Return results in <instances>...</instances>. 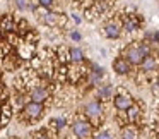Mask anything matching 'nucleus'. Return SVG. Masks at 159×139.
<instances>
[{"mask_svg": "<svg viewBox=\"0 0 159 139\" xmlns=\"http://www.w3.org/2000/svg\"><path fill=\"white\" fill-rule=\"evenodd\" d=\"M151 53V46L147 43H139V45H130L123 52V57L132 64V65H140L144 59Z\"/></svg>", "mask_w": 159, "mask_h": 139, "instance_id": "obj_1", "label": "nucleus"}, {"mask_svg": "<svg viewBox=\"0 0 159 139\" xmlns=\"http://www.w3.org/2000/svg\"><path fill=\"white\" fill-rule=\"evenodd\" d=\"M91 131H93L91 124H87V122H84V120H77V122L72 124V132L77 136V137H80V139L91 136Z\"/></svg>", "mask_w": 159, "mask_h": 139, "instance_id": "obj_2", "label": "nucleus"}, {"mask_svg": "<svg viewBox=\"0 0 159 139\" xmlns=\"http://www.w3.org/2000/svg\"><path fill=\"white\" fill-rule=\"evenodd\" d=\"M22 112H24V115L28 118H39L43 115V105L41 103H34V101H29L28 105H24Z\"/></svg>", "mask_w": 159, "mask_h": 139, "instance_id": "obj_3", "label": "nucleus"}, {"mask_svg": "<svg viewBox=\"0 0 159 139\" xmlns=\"http://www.w3.org/2000/svg\"><path fill=\"white\" fill-rule=\"evenodd\" d=\"M113 103H115V108L120 112H127L128 108L134 105V100H132L128 94H116L113 98Z\"/></svg>", "mask_w": 159, "mask_h": 139, "instance_id": "obj_4", "label": "nucleus"}, {"mask_svg": "<svg viewBox=\"0 0 159 139\" xmlns=\"http://www.w3.org/2000/svg\"><path fill=\"white\" fill-rule=\"evenodd\" d=\"M140 67H142V70H144V72H152V70H156L159 67L157 55H156V53H149V55L144 59V62L140 64Z\"/></svg>", "mask_w": 159, "mask_h": 139, "instance_id": "obj_5", "label": "nucleus"}, {"mask_svg": "<svg viewBox=\"0 0 159 139\" xmlns=\"http://www.w3.org/2000/svg\"><path fill=\"white\" fill-rule=\"evenodd\" d=\"M84 112H86V115L89 118H98L101 115V112H103V108H101V103L96 100L93 101H87L86 107H84Z\"/></svg>", "mask_w": 159, "mask_h": 139, "instance_id": "obj_6", "label": "nucleus"}, {"mask_svg": "<svg viewBox=\"0 0 159 139\" xmlns=\"http://www.w3.org/2000/svg\"><path fill=\"white\" fill-rule=\"evenodd\" d=\"M132 69V64L128 62L125 57H120V59H116L113 62V70L116 74H120V76H125V74H128Z\"/></svg>", "mask_w": 159, "mask_h": 139, "instance_id": "obj_7", "label": "nucleus"}, {"mask_svg": "<svg viewBox=\"0 0 159 139\" xmlns=\"http://www.w3.org/2000/svg\"><path fill=\"white\" fill-rule=\"evenodd\" d=\"M29 98H31V101H34V103H43V101L48 100V89L43 88V86H36L31 89Z\"/></svg>", "mask_w": 159, "mask_h": 139, "instance_id": "obj_8", "label": "nucleus"}, {"mask_svg": "<svg viewBox=\"0 0 159 139\" xmlns=\"http://www.w3.org/2000/svg\"><path fill=\"white\" fill-rule=\"evenodd\" d=\"M103 33H104V36H106V38L116 40L118 36H120V33H121V28H120V24H118V22H106V24H104V28H103Z\"/></svg>", "mask_w": 159, "mask_h": 139, "instance_id": "obj_9", "label": "nucleus"}, {"mask_svg": "<svg viewBox=\"0 0 159 139\" xmlns=\"http://www.w3.org/2000/svg\"><path fill=\"white\" fill-rule=\"evenodd\" d=\"M69 59L72 60L74 64H80L84 60V53L80 48H77V46H74V48L69 50Z\"/></svg>", "mask_w": 159, "mask_h": 139, "instance_id": "obj_10", "label": "nucleus"}, {"mask_svg": "<svg viewBox=\"0 0 159 139\" xmlns=\"http://www.w3.org/2000/svg\"><path fill=\"white\" fill-rule=\"evenodd\" d=\"M139 115H140V108H139L137 105L134 103V105H132V107L127 110V117H128V120H130V122H135V120L139 118Z\"/></svg>", "mask_w": 159, "mask_h": 139, "instance_id": "obj_11", "label": "nucleus"}, {"mask_svg": "<svg viewBox=\"0 0 159 139\" xmlns=\"http://www.w3.org/2000/svg\"><path fill=\"white\" fill-rule=\"evenodd\" d=\"M111 93H113V88H111L110 84H104V86H101L99 91H98L99 98H103V100H106V98H111Z\"/></svg>", "mask_w": 159, "mask_h": 139, "instance_id": "obj_12", "label": "nucleus"}, {"mask_svg": "<svg viewBox=\"0 0 159 139\" xmlns=\"http://www.w3.org/2000/svg\"><path fill=\"white\" fill-rule=\"evenodd\" d=\"M121 139H135V129L132 125L121 129Z\"/></svg>", "mask_w": 159, "mask_h": 139, "instance_id": "obj_13", "label": "nucleus"}, {"mask_svg": "<svg viewBox=\"0 0 159 139\" xmlns=\"http://www.w3.org/2000/svg\"><path fill=\"white\" fill-rule=\"evenodd\" d=\"M101 79H103V72H94V70H91V74H89V84H99Z\"/></svg>", "mask_w": 159, "mask_h": 139, "instance_id": "obj_14", "label": "nucleus"}, {"mask_svg": "<svg viewBox=\"0 0 159 139\" xmlns=\"http://www.w3.org/2000/svg\"><path fill=\"white\" fill-rule=\"evenodd\" d=\"M123 28L127 29V31H135V29L139 28V22L135 21V19H127V21H125V24H123Z\"/></svg>", "mask_w": 159, "mask_h": 139, "instance_id": "obj_15", "label": "nucleus"}, {"mask_svg": "<svg viewBox=\"0 0 159 139\" xmlns=\"http://www.w3.org/2000/svg\"><path fill=\"white\" fill-rule=\"evenodd\" d=\"M41 21L43 22H46V24H57V14H45L41 17Z\"/></svg>", "mask_w": 159, "mask_h": 139, "instance_id": "obj_16", "label": "nucleus"}, {"mask_svg": "<svg viewBox=\"0 0 159 139\" xmlns=\"http://www.w3.org/2000/svg\"><path fill=\"white\" fill-rule=\"evenodd\" d=\"M9 118H11V107H9V105H5L4 110H2V118H0V120H2V122H7Z\"/></svg>", "mask_w": 159, "mask_h": 139, "instance_id": "obj_17", "label": "nucleus"}, {"mask_svg": "<svg viewBox=\"0 0 159 139\" xmlns=\"http://www.w3.org/2000/svg\"><path fill=\"white\" fill-rule=\"evenodd\" d=\"M94 139H111V134L108 131H101V132H98V134L94 136Z\"/></svg>", "mask_w": 159, "mask_h": 139, "instance_id": "obj_18", "label": "nucleus"}, {"mask_svg": "<svg viewBox=\"0 0 159 139\" xmlns=\"http://www.w3.org/2000/svg\"><path fill=\"white\" fill-rule=\"evenodd\" d=\"M52 124L55 125L57 129H63V125H65V120H63V118H53Z\"/></svg>", "mask_w": 159, "mask_h": 139, "instance_id": "obj_19", "label": "nucleus"}, {"mask_svg": "<svg viewBox=\"0 0 159 139\" xmlns=\"http://www.w3.org/2000/svg\"><path fill=\"white\" fill-rule=\"evenodd\" d=\"M70 38H72L74 41H80V40H82V35H80L79 31H72L70 33Z\"/></svg>", "mask_w": 159, "mask_h": 139, "instance_id": "obj_20", "label": "nucleus"}, {"mask_svg": "<svg viewBox=\"0 0 159 139\" xmlns=\"http://www.w3.org/2000/svg\"><path fill=\"white\" fill-rule=\"evenodd\" d=\"M147 38L156 43V41H159V33H147Z\"/></svg>", "mask_w": 159, "mask_h": 139, "instance_id": "obj_21", "label": "nucleus"}, {"mask_svg": "<svg viewBox=\"0 0 159 139\" xmlns=\"http://www.w3.org/2000/svg\"><path fill=\"white\" fill-rule=\"evenodd\" d=\"M41 7H52L53 5V0H38Z\"/></svg>", "mask_w": 159, "mask_h": 139, "instance_id": "obj_22", "label": "nucleus"}, {"mask_svg": "<svg viewBox=\"0 0 159 139\" xmlns=\"http://www.w3.org/2000/svg\"><path fill=\"white\" fill-rule=\"evenodd\" d=\"M16 5H17L19 9H26V7H28V4H26V0H16Z\"/></svg>", "mask_w": 159, "mask_h": 139, "instance_id": "obj_23", "label": "nucleus"}, {"mask_svg": "<svg viewBox=\"0 0 159 139\" xmlns=\"http://www.w3.org/2000/svg\"><path fill=\"white\" fill-rule=\"evenodd\" d=\"M72 19H74V21H75V22H77V24H79V22L82 21V19H80V17H79V16H77V14H72Z\"/></svg>", "mask_w": 159, "mask_h": 139, "instance_id": "obj_24", "label": "nucleus"}, {"mask_svg": "<svg viewBox=\"0 0 159 139\" xmlns=\"http://www.w3.org/2000/svg\"><path fill=\"white\" fill-rule=\"evenodd\" d=\"M36 139H50V137H48V136H38Z\"/></svg>", "mask_w": 159, "mask_h": 139, "instance_id": "obj_25", "label": "nucleus"}, {"mask_svg": "<svg viewBox=\"0 0 159 139\" xmlns=\"http://www.w3.org/2000/svg\"><path fill=\"white\" fill-rule=\"evenodd\" d=\"M11 139H17V137H11Z\"/></svg>", "mask_w": 159, "mask_h": 139, "instance_id": "obj_26", "label": "nucleus"}]
</instances>
